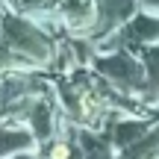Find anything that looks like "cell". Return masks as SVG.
<instances>
[{
  "instance_id": "6da1fadb",
  "label": "cell",
  "mask_w": 159,
  "mask_h": 159,
  "mask_svg": "<svg viewBox=\"0 0 159 159\" xmlns=\"http://www.w3.org/2000/svg\"><path fill=\"white\" fill-rule=\"evenodd\" d=\"M53 159H68V148L65 144H56L53 148Z\"/></svg>"
}]
</instances>
